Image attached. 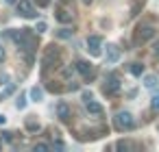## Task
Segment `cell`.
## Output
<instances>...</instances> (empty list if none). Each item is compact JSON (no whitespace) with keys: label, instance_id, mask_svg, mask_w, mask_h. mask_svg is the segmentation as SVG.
Returning a JSON list of instances; mask_svg holds the SVG:
<instances>
[{"label":"cell","instance_id":"6da1fadb","mask_svg":"<svg viewBox=\"0 0 159 152\" xmlns=\"http://www.w3.org/2000/svg\"><path fill=\"white\" fill-rule=\"evenodd\" d=\"M57 67H61V48L57 44H50L44 50V57H42V72L57 70Z\"/></svg>","mask_w":159,"mask_h":152},{"label":"cell","instance_id":"7a4b0ae2","mask_svg":"<svg viewBox=\"0 0 159 152\" xmlns=\"http://www.w3.org/2000/svg\"><path fill=\"white\" fill-rule=\"evenodd\" d=\"M113 126H116L120 132L133 130V128H135V119H133V115H131L129 111H122V113H118V115L113 117Z\"/></svg>","mask_w":159,"mask_h":152},{"label":"cell","instance_id":"3957f363","mask_svg":"<svg viewBox=\"0 0 159 152\" xmlns=\"http://www.w3.org/2000/svg\"><path fill=\"white\" fill-rule=\"evenodd\" d=\"M16 11H18V15H22V18H26V20L37 18V11H35V7H33L31 0H18Z\"/></svg>","mask_w":159,"mask_h":152},{"label":"cell","instance_id":"277c9868","mask_svg":"<svg viewBox=\"0 0 159 152\" xmlns=\"http://www.w3.org/2000/svg\"><path fill=\"white\" fill-rule=\"evenodd\" d=\"M150 37H155V28L152 26H137L135 28V44H144Z\"/></svg>","mask_w":159,"mask_h":152},{"label":"cell","instance_id":"5b68a950","mask_svg":"<svg viewBox=\"0 0 159 152\" xmlns=\"http://www.w3.org/2000/svg\"><path fill=\"white\" fill-rule=\"evenodd\" d=\"M74 70H76L79 74H83L85 80H89V78L94 76V65H92L89 61H85V59H79V61L74 63Z\"/></svg>","mask_w":159,"mask_h":152},{"label":"cell","instance_id":"8992f818","mask_svg":"<svg viewBox=\"0 0 159 152\" xmlns=\"http://www.w3.org/2000/svg\"><path fill=\"white\" fill-rule=\"evenodd\" d=\"M102 91H105L107 96H116V93L120 91V78H118L116 74H111V76L105 80V85H102Z\"/></svg>","mask_w":159,"mask_h":152},{"label":"cell","instance_id":"52a82bcc","mask_svg":"<svg viewBox=\"0 0 159 152\" xmlns=\"http://www.w3.org/2000/svg\"><path fill=\"white\" fill-rule=\"evenodd\" d=\"M100 46H102V37L100 35H89L87 37V50H89V54L98 57L100 54Z\"/></svg>","mask_w":159,"mask_h":152},{"label":"cell","instance_id":"ba28073f","mask_svg":"<svg viewBox=\"0 0 159 152\" xmlns=\"http://www.w3.org/2000/svg\"><path fill=\"white\" fill-rule=\"evenodd\" d=\"M105 59H107V63H118L120 61V48L116 44H109L105 50Z\"/></svg>","mask_w":159,"mask_h":152},{"label":"cell","instance_id":"9c48e42d","mask_svg":"<svg viewBox=\"0 0 159 152\" xmlns=\"http://www.w3.org/2000/svg\"><path fill=\"white\" fill-rule=\"evenodd\" d=\"M55 18H57L61 24H70V22L74 20V13H72L70 9H63V7H59V9L55 11Z\"/></svg>","mask_w":159,"mask_h":152},{"label":"cell","instance_id":"30bf717a","mask_svg":"<svg viewBox=\"0 0 159 152\" xmlns=\"http://www.w3.org/2000/svg\"><path fill=\"white\" fill-rule=\"evenodd\" d=\"M85 106H87V113H89V115H94V117H100V115L105 113L102 104H100V102H96L94 98H92V100H87V102H85Z\"/></svg>","mask_w":159,"mask_h":152},{"label":"cell","instance_id":"8fae6325","mask_svg":"<svg viewBox=\"0 0 159 152\" xmlns=\"http://www.w3.org/2000/svg\"><path fill=\"white\" fill-rule=\"evenodd\" d=\"M57 117L61 122H70V106L66 102H57Z\"/></svg>","mask_w":159,"mask_h":152},{"label":"cell","instance_id":"7c38bea8","mask_svg":"<svg viewBox=\"0 0 159 152\" xmlns=\"http://www.w3.org/2000/svg\"><path fill=\"white\" fill-rule=\"evenodd\" d=\"M29 96H31V100H33V102H42V100H44V89L35 85V87H31Z\"/></svg>","mask_w":159,"mask_h":152},{"label":"cell","instance_id":"4fadbf2b","mask_svg":"<svg viewBox=\"0 0 159 152\" xmlns=\"http://www.w3.org/2000/svg\"><path fill=\"white\" fill-rule=\"evenodd\" d=\"M72 35H74L72 28H59V31H55V37H59V39H72Z\"/></svg>","mask_w":159,"mask_h":152},{"label":"cell","instance_id":"5bb4252c","mask_svg":"<svg viewBox=\"0 0 159 152\" xmlns=\"http://www.w3.org/2000/svg\"><path fill=\"white\" fill-rule=\"evenodd\" d=\"M129 72H131L133 76H142V74H144V65H142L139 61H135V63H131V67H129Z\"/></svg>","mask_w":159,"mask_h":152},{"label":"cell","instance_id":"9a60e30c","mask_svg":"<svg viewBox=\"0 0 159 152\" xmlns=\"http://www.w3.org/2000/svg\"><path fill=\"white\" fill-rule=\"evenodd\" d=\"M24 126H26V130H29V132H37V130H39V128H42V126H39V122H35V119H33V117H29V119H26V124H24Z\"/></svg>","mask_w":159,"mask_h":152},{"label":"cell","instance_id":"2e32d148","mask_svg":"<svg viewBox=\"0 0 159 152\" xmlns=\"http://www.w3.org/2000/svg\"><path fill=\"white\" fill-rule=\"evenodd\" d=\"M155 83H157V78H155L152 74H148V76H144V87H148V89H152V87H155Z\"/></svg>","mask_w":159,"mask_h":152},{"label":"cell","instance_id":"e0dca14e","mask_svg":"<svg viewBox=\"0 0 159 152\" xmlns=\"http://www.w3.org/2000/svg\"><path fill=\"white\" fill-rule=\"evenodd\" d=\"M16 109H20V111H22V109H26V96H24V93H20V96H18V100H16Z\"/></svg>","mask_w":159,"mask_h":152},{"label":"cell","instance_id":"ac0fdd59","mask_svg":"<svg viewBox=\"0 0 159 152\" xmlns=\"http://www.w3.org/2000/svg\"><path fill=\"white\" fill-rule=\"evenodd\" d=\"M150 106H152V111H159V91H152V98H150Z\"/></svg>","mask_w":159,"mask_h":152},{"label":"cell","instance_id":"d6986e66","mask_svg":"<svg viewBox=\"0 0 159 152\" xmlns=\"http://www.w3.org/2000/svg\"><path fill=\"white\" fill-rule=\"evenodd\" d=\"M13 91H16V87H13V85H9L7 89H2V91H0V100H5V98H7V96H11Z\"/></svg>","mask_w":159,"mask_h":152},{"label":"cell","instance_id":"ffe728a7","mask_svg":"<svg viewBox=\"0 0 159 152\" xmlns=\"http://www.w3.org/2000/svg\"><path fill=\"white\" fill-rule=\"evenodd\" d=\"M35 31H37V33H46V31H48V24L42 20V22H37V24H35Z\"/></svg>","mask_w":159,"mask_h":152},{"label":"cell","instance_id":"44dd1931","mask_svg":"<svg viewBox=\"0 0 159 152\" xmlns=\"http://www.w3.org/2000/svg\"><path fill=\"white\" fill-rule=\"evenodd\" d=\"M0 139H5V141H13V132H11V130H2V132H0Z\"/></svg>","mask_w":159,"mask_h":152},{"label":"cell","instance_id":"7402d4cb","mask_svg":"<svg viewBox=\"0 0 159 152\" xmlns=\"http://www.w3.org/2000/svg\"><path fill=\"white\" fill-rule=\"evenodd\" d=\"M48 148H50L48 143H35V145H33V150H35V152H46Z\"/></svg>","mask_w":159,"mask_h":152},{"label":"cell","instance_id":"603a6c76","mask_svg":"<svg viewBox=\"0 0 159 152\" xmlns=\"http://www.w3.org/2000/svg\"><path fill=\"white\" fill-rule=\"evenodd\" d=\"M116 148H118V150H129V148H131V143H129V141H118V143H116Z\"/></svg>","mask_w":159,"mask_h":152},{"label":"cell","instance_id":"cb8c5ba5","mask_svg":"<svg viewBox=\"0 0 159 152\" xmlns=\"http://www.w3.org/2000/svg\"><path fill=\"white\" fill-rule=\"evenodd\" d=\"M61 76H63V78H70V76H72V67H63V70H61Z\"/></svg>","mask_w":159,"mask_h":152},{"label":"cell","instance_id":"d4e9b609","mask_svg":"<svg viewBox=\"0 0 159 152\" xmlns=\"http://www.w3.org/2000/svg\"><path fill=\"white\" fill-rule=\"evenodd\" d=\"M9 74H0V85H9Z\"/></svg>","mask_w":159,"mask_h":152},{"label":"cell","instance_id":"484cf974","mask_svg":"<svg viewBox=\"0 0 159 152\" xmlns=\"http://www.w3.org/2000/svg\"><path fill=\"white\" fill-rule=\"evenodd\" d=\"M48 89H50V91H57V93L61 91V87H59V85H55V83H50V85H48Z\"/></svg>","mask_w":159,"mask_h":152},{"label":"cell","instance_id":"4316f807","mask_svg":"<svg viewBox=\"0 0 159 152\" xmlns=\"http://www.w3.org/2000/svg\"><path fill=\"white\" fill-rule=\"evenodd\" d=\"M94 96H92V91H83V102H87V100H92Z\"/></svg>","mask_w":159,"mask_h":152},{"label":"cell","instance_id":"83f0119b","mask_svg":"<svg viewBox=\"0 0 159 152\" xmlns=\"http://www.w3.org/2000/svg\"><path fill=\"white\" fill-rule=\"evenodd\" d=\"M66 89H70V91H76V89H79V85H76V83H74V80H72V83H70V85H68V87H66Z\"/></svg>","mask_w":159,"mask_h":152},{"label":"cell","instance_id":"f1b7e54d","mask_svg":"<svg viewBox=\"0 0 159 152\" xmlns=\"http://www.w3.org/2000/svg\"><path fill=\"white\" fill-rule=\"evenodd\" d=\"M5 61V48H0V63Z\"/></svg>","mask_w":159,"mask_h":152},{"label":"cell","instance_id":"f546056e","mask_svg":"<svg viewBox=\"0 0 159 152\" xmlns=\"http://www.w3.org/2000/svg\"><path fill=\"white\" fill-rule=\"evenodd\" d=\"M5 122H7V117H5V115H2V113H0V126H2V124H5Z\"/></svg>","mask_w":159,"mask_h":152},{"label":"cell","instance_id":"4dcf8cb0","mask_svg":"<svg viewBox=\"0 0 159 152\" xmlns=\"http://www.w3.org/2000/svg\"><path fill=\"white\" fill-rule=\"evenodd\" d=\"M37 2H39V7H46V5H48V0H37Z\"/></svg>","mask_w":159,"mask_h":152},{"label":"cell","instance_id":"1f68e13d","mask_svg":"<svg viewBox=\"0 0 159 152\" xmlns=\"http://www.w3.org/2000/svg\"><path fill=\"white\" fill-rule=\"evenodd\" d=\"M83 5H92V0H83Z\"/></svg>","mask_w":159,"mask_h":152},{"label":"cell","instance_id":"d6a6232c","mask_svg":"<svg viewBox=\"0 0 159 152\" xmlns=\"http://www.w3.org/2000/svg\"><path fill=\"white\" fill-rule=\"evenodd\" d=\"M155 54H159V46H155Z\"/></svg>","mask_w":159,"mask_h":152},{"label":"cell","instance_id":"836d02e7","mask_svg":"<svg viewBox=\"0 0 159 152\" xmlns=\"http://www.w3.org/2000/svg\"><path fill=\"white\" fill-rule=\"evenodd\" d=\"M0 150H2V139H0Z\"/></svg>","mask_w":159,"mask_h":152},{"label":"cell","instance_id":"e575fe53","mask_svg":"<svg viewBox=\"0 0 159 152\" xmlns=\"http://www.w3.org/2000/svg\"><path fill=\"white\" fill-rule=\"evenodd\" d=\"M7 2H9V5H11V2H16V0H7Z\"/></svg>","mask_w":159,"mask_h":152}]
</instances>
